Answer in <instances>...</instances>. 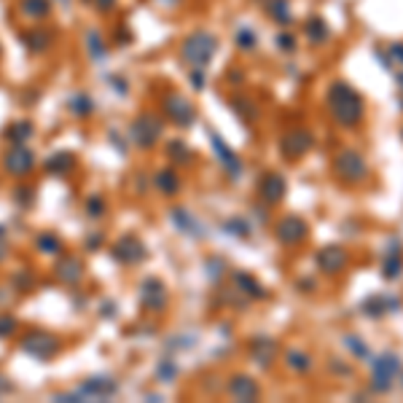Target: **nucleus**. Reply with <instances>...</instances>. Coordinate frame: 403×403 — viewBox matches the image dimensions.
<instances>
[{"label": "nucleus", "instance_id": "15", "mask_svg": "<svg viewBox=\"0 0 403 403\" xmlns=\"http://www.w3.org/2000/svg\"><path fill=\"white\" fill-rule=\"evenodd\" d=\"M247 350H250V358H253V363L258 368H272L274 360L280 358V347H277V342L272 336H253Z\"/></svg>", "mask_w": 403, "mask_h": 403}, {"label": "nucleus", "instance_id": "58", "mask_svg": "<svg viewBox=\"0 0 403 403\" xmlns=\"http://www.w3.org/2000/svg\"><path fill=\"white\" fill-rule=\"evenodd\" d=\"M57 3H62V6H71L73 0H57Z\"/></svg>", "mask_w": 403, "mask_h": 403}, {"label": "nucleus", "instance_id": "6", "mask_svg": "<svg viewBox=\"0 0 403 403\" xmlns=\"http://www.w3.org/2000/svg\"><path fill=\"white\" fill-rule=\"evenodd\" d=\"M161 135H164V122L159 116L142 113V116H138L135 122L129 124V140L135 142L138 148H154Z\"/></svg>", "mask_w": 403, "mask_h": 403}, {"label": "nucleus", "instance_id": "13", "mask_svg": "<svg viewBox=\"0 0 403 403\" xmlns=\"http://www.w3.org/2000/svg\"><path fill=\"white\" fill-rule=\"evenodd\" d=\"M401 298L393 296V293H376V296H368L363 304H360V312L371 320H382L387 315H395L401 312Z\"/></svg>", "mask_w": 403, "mask_h": 403}, {"label": "nucleus", "instance_id": "3", "mask_svg": "<svg viewBox=\"0 0 403 403\" xmlns=\"http://www.w3.org/2000/svg\"><path fill=\"white\" fill-rule=\"evenodd\" d=\"M333 175L344 186H363L368 180V161L360 151L344 148L333 156Z\"/></svg>", "mask_w": 403, "mask_h": 403}, {"label": "nucleus", "instance_id": "17", "mask_svg": "<svg viewBox=\"0 0 403 403\" xmlns=\"http://www.w3.org/2000/svg\"><path fill=\"white\" fill-rule=\"evenodd\" d=\"M210 142H212L215 156H218V161H221V167L226 170V175L237 180V177L242 175V159L237 156V154L228 148L226 142H224V138H221V135H215V132L210 135Z\"/></svg>", "mask_w": 403, "mask_h": 403}, {"label": "nucleus", "instance_id": "59", "mask_svg": "<svg viewBox=\"0 0 403 403\" xmlns=\"http://www.w3.org/2000/svg\"><path fill=\"white\" fill-rule=\"evenodd\" d=\"M401 385H403V376H401Z\"/></svg>", "mask_w": 403, "mask_h": 403}, {"label": "nucleus", "instance_id": "4", "mask_svg": "<svg viewBox=\"0 0 403 403\" xmlns=\"http://www.w3.org/2000/svg\"><path fill=\"white\" fill-rule=\"evenodd\" d=\"M116 393H119L116 379H110V376H89L87 382H81L73 393L59 395V401H71V403H75V401H108V398H113Z\"/></svg>", "mask_w": 403, "mask_h": 403}, {"label": "nucleus", "instance_id": "54", "mask_svg": "<svg viewBox=\"0 0 403 403\" xmlns=\"http://www.w3.org/2000/svg\"><path fill=\"white\" fill-rule=\"evenodd\" d=\"M6 258V228L0 226V261Z\"/></svg>", "mask_w": 403, "mask_h": 403}, {"label": "nucleus", "instance_id": "23", "mask_svg": "<svg viewBox=\"0 0 403 403\" xmlns=\"http://www.w3.org/2000/svg\"><path fill=\"white\" fill-rule=\"evenodd\" d=\"M84 49H87V57L94 62V65H100V62H105L108 59V38L100 33V30H87L84 33Z\"/></svg>", "mask_w": 403, "mask_h": 403}, {"label": "nucleus", "instance_id": "27", "mask_svg": "<svg viewBox=\"0 0 403 403\" xmlns=\"http://www.w3.org/2000/svg\"><path fill=\"white\" fill-rule=\"evenodd\" d=\"M57 277L65 282V285H75V282H81V277H84V263H81V258H75V256H65L62 261L57 263Z\"/></svg>", "mask_w": 403, "mask_h": 403}, {"label": "nucleus", "instance_id": "49", "mask_svg": "<svg viewBox=\"0 0 403 403\" xmlns=\"http://www.w3.org/2000/svg\"><path fill=\"white\" fill-rule=\"evenodd\" d=\"M33 196H36V193L30 191L27 186H22V189L17 191V202H22V205H30V202H33Z\"/></svg>", "mask_w": 403, "mask_h": 403}, {"label": "nucleus", "instance_id": "56", "mask_svg": "<svg viewBox=\"0 0 403 403\" xmlns=\"http://www.w3.org/2000/svg\"><path fill=\"white\" fill-rule=\"evenodd\" d=\"M3 393H11V385H8V382L0 376V395H3Z\"/></svg>", "mask_w": 403, "mask_h": 403}, {"label": "nucleus", "instance_id": "53", "mask_svg": "<svg viewBox=\"0 0 403 403\" xmlns=\"http://www.w3.org/2000/svg\"><path fill=\"white\" fill-rule=\"evenodd\" d=\"M298 291H315V280H298Z\"/></svg>", "mask_w": 403, "mask_h": 403}, {"label": "nucleus", "instance_id": "37", "mask_svg": "<svg viewBox=\"0 0 403 403\" xmlns=\"http://www.w3.org/2000/svg\"><path fill=\"white\" fill-rule=\"evenodd\" d=\"M167 154H170V159H173V164H189L191 161V148L186 145L183 140H173L170 142V148H167Z\"/></svg>", "mask_w": 403, "mask_h": 403}, {"label": "nucleus", "instance_id": "43", "mask_svg": "<svg viewBox=\"0 0 403 403\" xmlns=\"http://www.w3.org/2000/svg\"><path fill=\"white\" fill-rule=\"evenodd\" d=\"M189 84L193 87V91H202V89L207 87L205 71H202V68H191V71H189Z\"/></svg>", "mask_w": 403, "mask_h": 403}, {"label": "nucleus", "instance_id": "38", "mask_svg": "<svg viewBox=\"0 0 403 403\" xmlns=\"http://www.w3.org/2000/svg\"><path fill=\"white\" fill-rule=\"evenodd\" d=\"M250 224H247L245 218H228L226 221V234L228 237H237V240H247L250 237Z\"/></svg>", "mask_w": 403, "mask_h": 403}, {"label": "nucleus", "instance_id": "52", "mask_svg": "<svg viewBox=\"0 0 403 403\" xmlns=\"http://www.w3.org/2000/svg\"><path fill=\"white\" fill-rule=\"evenodd\" d=\"M156 6H161V8H177L183 0H154Z\"/></svg>", "mask_w": 403, "mask_h": 403}, {"label": "nucleus", "instance_id": "47", "mask_svg": "<svg viewBox=\"0 0 403 403\" xmlns=\"http://www.w3.org/2000/svg\"><path fill=\"white\" fill-rule=\"evenodd\" d=\"M328 366H331V371L342 374V376H352V374H355V371H352L347 363H342V360H336V358H331V363H328Z\"/></svg>", "mask_w": 403, "mask_h": 403}, {"label": "nucleus", "instance_id": "7", "mask_svg": "<svg viewBox=\"0 0 403 403\" xmlns=\"http://www.w3.org/2000/svg\"><path fill=\"white\" fill-rule=\"evenodd\" d=\"M315 145V138L309 129L304 126H296V129H288L285 135L280 138V154L288 161H296V159H304Z\"/></svg>", "mask_w": 403, "mask_h": 403}, {"label": "nucleus", "instance_id": "29", "mask_svg": "<svg viewBox=\"0 0 403 403\" xmlns=\"http://www.w3.org/2000/svg\"><path fill=\"white\" fill-rule=\"evenodd\" d=\"M403 274V250H387L385 263H382V277L385 280H398Z\"/></svg>", "mask_w": 403, "mask_h": 403}, {"label": "nucleus", "instance_id": "30", "mask_svg": "<svg viewBox=\"0 0 403 403\" xmlns=\"http://www.w3.org/2000/svg\"><path fill=\"white\" fill-rule=\"evenodd\" d=\"M342 344H344V350L352 352L355 360H366V363H371V358H374V355H371V347H368L360 336H355V333H344Z\"/></svg>", "mask_w": 403, "mask_h": 403}, {"label": "nucleus", "instance_id": "22", "mask_svg": "<svg viewBox=\"0 0 403 403\" xmlns=\"http://www.w3.org/2000/svg\"><path fill=\"white\" fill-rule=\"evenodd\" d=\"M17 11L30 22H46L54 11V0H19Z\"/></svg>", "mask_w": 403, "mask_h": 403}, {"label": "nucleus", "instance_id": "21", "mask_svg": "<svg viewBox=\"0 0 403 403\" xmlns=\"http://www.w3.org/2000/svg\"><path fill=\"white\" fill-rule=\"evenodd\" d=\"M228 395H231L234 401H242V403L258 401V398H261V387H258L256 379L240 374V376H231V379H228Z\"/></svg>", "mask_w": 403, "mask_h": 403}, {"label": "nucleus", "instance_id": "55", "mask_svg": "<svg viewBox=\"0 0 403 403\" xmlns=\"http://www.w3.org/2000/svg\"><path fill=\"white\" fill-rule=\"evenodd\" d=\"M228 81H231V84H242V81H245V75H242L240 71H234L231 75H228Z\"/></svg>", "mask_w": 403, "mask_h": 403}, {"label": "nucleus", "instance_id": "31", "mask_svg": "<svg viewBox=\"0 0 403 403\" xmlns=\"http://www.w3.org/2000/svg\"><path fill=\"white\" fill-rule=\"evenodd\" d=\"M68 110H71L73 116H78V119L91 116V113H94V100H91V94H87V91L73 94L71 100H68Z\"/></svg>", "mask_w": 403, "mask_h": 403}, {"label": "nucleus", "instance_id": "16", "mask_svg": "<svg viewBox=\"0 0 403 403\" xmlns=\"http://www.w3.org/2000/svg\"><path fill=\"white\" fill-rule=\"evenodd\" d=\"M140 301H142V309H151V312H161L164 307H167V288H164V282L156 280V277H151V280L142 282L140 288Z\"/></svg>", "mask_w": 403, "mask_h": 403}, {"label": "nucleus", "instance_id": "39", "mask_svg": "<svg viewBox=\"0 0 403 403\" xmlns=\"http://www.w3.org/2000/svg\"><path fill=\"white\" fill-rule=\"evenodd\" d=\"M38 247H41L43 253H49V256H59V253H62V242H59L57 234H41V237H38Z\"/></svg>", "mask_w": 403, "mask_h": 403}, {"label": "nucleus", "instance_id": "5", "mask_svg": "<svg viewBox=\"0 0 403 403\" xmlns=\"http://www.w3.org/2000/svg\"><path fill=\"white\" fill-rule=\"evenodd\" d=\"M398 374H401V358L395 352H382L379 358H371V390L374 393H390Z\"/></svg>", "mask_w": 403, "mask_h": 403}, {"label": "nucleus", "instance_id": "36", "mask_svg": "<svg viewBox=\"0 0 403 403\" xmlns=\"http://www.w3.org/2000/svg\"><path fill=\"white\" fill-rule=\"evenodd\" d=\"M234 43L242 52H253V49H258V33L253 27H237L234 30Z\"/></svg>", "mask_w": 403, "mask_h": 403}, {"label": "nucleus", "instance_id": "9", "mask_svg": "<svg viewBox=\"0 0 403 403\" xmlns=\"http://www.w3.org/2000/svg\"><path fill=\"white\" fill-rule=\"evenodd\" d=\"M161 110L164 116L177 126H193L196 124V108L191 105V100H186L183 94H167L161 100Z\"/></svg>", "mask_w": 403, "mask_h": 403}, {"label": "nucleus", "instance_id": "25", "mask_svg": "<svg viewBox=\"0 0 403 403\" xmlns=\"http://www.w3.org/2000/svg\"><path fill=\"white\" fill-rule=\"evenodd\" d=\"M231 282H234V288H237V293H242L247 298H266V291H263V285L253 274H247V272H234L231 274Z\"/></svg>", "mask_w": 403, "mask_h": 403}, {"label": "nucleus", "instance_id": "50", "mask_svg": "<svg viewBox=\"0 0 403 403\" xmlns=\"http://www.w3.org/2000/svg\"><path fill=\"white\" fill-rule=\"evenodd\" d=\"M110 84H113V87H116V91H126V89H129V81H126V78H124V75H110Z\"/></svg>", "mask_w": 403, "mask_h": 403}, {"label": "nucleus", "instance_id": "48", "mask_svg": "<svg viewBox=\"0 0 403 403\" xmlns=\"http://www.w3.org/2000/svg\"><path fill=\"white\" fill-rule=\"evenodd\" d=\"M91 3H94V8H97L100 14H110V11L116 8L119 0H91Z\"/></svg>", "mask_w": 403, "mask_h": 403}, {"label": "nucleus", "instance_id": "44", "mask_svg": "<svg viewBox=\"0 0 403 403\" xmlns=\"http://www.w3.org/2000/svg\"><path fill=\"white\" fill-rule=\"evenodd\" d=\"M14 331H17V320L11 315H0V339L11 336Z\"/></svg>", "mask_w": 403, "mask_h": 403}, {"label": "nucleus", "instance_id": "46", "mask_svg": "<svg viewBox=\"0 0 403 403\" xmlns=\"http://www.w3.org/2000/svg\"><path fill=\"white\" fill-rule=\"evenodd\" d=\"M113 43H116V46H126V43H132V30L119 27V30H116V36H113Z\"/></svg>", "mask_w": 403, "mask_h": 403}, {"label": "nucleus", "instance_id": "20", "mask_svg": "<svg viewBox=\"0 0 403 403\" xmlns=\"http://www.w3.org/2000/svg\"><path fill=\"white\" fill-rule=\"evenodd\" d=\"M285 191H288V183H285V177L280 173H266L261 177V183H258V193H261V199L266 205H280L285 199Z\"/></svg>", "mask_w": 403, "mask_h": 403}, {"label": "nucleus", "instance_id": "26", "mask_svg": "<svg viewBox=\"0 0 403 403\" xmlns=\"http://www.w3.org/2000/svg\"><path fill=\"white\" fill-rule=\"evenodd\" d=\"M263 11L269 14L272 22H277L280 27L293 24V11H291V0H261Z\"/></svg>", "mask_w": 403, "mask_h": 403}, {"label": "nucleus", "instance_id": "24", "mask_svg": "<svg viewBox=\"0 0 403 403\" xmlns=\"http://www.w3.org/2000/svg\"><path fill=\"white\" fill-rule=\"evenodd\" d=\"M304 38H307L309 46H323V43L331 38V30H328L325 19L312 14V17L304 22Z\"/></svg>", "mask_w": 403, "mask_h": 403}, {"label": "nucleus", "instance_id": "32", "mask_svg": "<svg viewBox=\"0 0 403 403\" xmlns=\"http://www.w3.org/2000/svg\"><path fill=\"white\" fill-rule=\"evenodd\" d=\"M282 360H285V366L291 368V371H296V374H309V371H312V358H309V352L288 350Z\"/></svg>", "mask_w": 403, "mask_h": 403}, {"label": "nucleus", "instance_id": "19", "mask_svg": "<svg viewBox=\"0 0 403 403\" xmlns=\"http://www.w3.org/2000/svg\"><path fill=\"white\" fill-rule=\"evenodd\" d=\"M170 221H173V226H175L180 234L193 237V240H202V237L207 234V231L202 228V224H199V218H196L191 210H186V207H173Z\"/></svg>", "mask_w": 403, "mask_h": 403}, {"label": "nucleus", "instance_id": "41", "mask_svg": "<svg viewBox=\"0 0 403 403\" xmlns=\"http://www.w3.org/2000/svg\"><path fill=\"white\" fill-rule=\"evenodd\" d=\"M87 212L91 218H103V215H105V202H103V196H91L87 202Z\"/></svg>", "mask_w": 403, "mask_h": 403}, {"label": "nucleus", "instance_id": "42", "mask_svg": "<svg viewBox=\"0 0 403 403\" xmlns=\"http://www.w3.org/2000/svg\"><path fill=\"white\" fill-rule=\"evenodd\" d=\"M274 43H277V49H280V52H293L298 41H296L293 33H280V36L274 38Z\"/></svg>", "mask_w": 403, "mask_h": 403}, {"label": "nucleus", "instance_id": "35", "mask_svg": "<svg viewBox=\"0 0 403 403\" xmlns=\"http://www.w3.org/2000/svg\"><path fill=\"white\" fill-rule=\"evenodd\" d=\"M231 108H234V113H240V119L245 124H253L258 119V105L250 97H231Z\"/></svg>", "mask_w": 403, "mask_h": 403}, {"label": "nucleus", "instance_id": "60", "mask_svg": "<svg viewBox=\"0 0 403 403\" xmlns=\"http://www.w3.org/2000/svg\"><path fill=\"white\" fill-rule=\"evenodd\" d=\"M0 54H3V49H0Z\"/></svg>", "mask_w": 403, "mask_h": 403}, {"label": "nucleus", "instance_id": "34", "mask_svg": "<svg viewBox=\"0 0 403 403\" xmlns=\"http://www.w3.org/2000/svg\"><path fill=\"white\" fill-rule=\"evenodd\" d=\"M30 138H33V124L30 122H14L6 129V140L11 145H24Z\"/></svg>", "mask_w": 403, "mask_h": 403}, {"label": "nucleus", "instance_id": "45", "mask_svg": "<svg viewBox=\"0 0 403 403\" xmlns=\"http://www.w3.org/2000/svg\"><path fill=\"white\" fill-rule=\"evenodd\" d=\"M387 57H390L393 62L403 65V41H395V43H390V49H387Z\"/></svg>", "mask_w": 403, "mask_h": 403}, {"label": "nucleus", "instance_id": "28", "mask_svg": "<svg viewBox=\"0 0 403 403\" xmlns=\"http://www.w3.org/2000/svg\"><path fill=\"white\" fill-rule=\"evenodd\" d=\"M154 186H156L159 193H164V196H173V193L180 191V177L173 167H167V170H159L156 177H154Z\"/></svg>", "mask_w": 403, "mask_h": 403}, {"label": "nucleus", "instance_id": "14", "mask_svg": "<svg viewBox=\"0 0 403 403\" xmlns=\"http://www.w3.org/2000/svg\"><path fill=\"white\" fill-rule=\"evenodd\" d=\"M110 256L119 263H124V266H135V263L145 261L148 253H145V245H142L140 240L135 234H129V237H122L116 245L110 247Z\"/></svg>", "mask_w": 403, "mask_h": 403}, {"label": "nucleus", "instance_id": "18", "mask_svg": "<svg viewBox=\"0 0 403 403\" xmlns=\"http://www.w3.org/2000/svg\"><path fill=\"white\" fill-rule=\"evenodd\" d=\"M19 41L22 46L27 49L30 54H46L57 43V36L54 30H43V27H30L24 33H19Z\"/></svg>", "mask_w": 403, "mask_h": 403}, {"label": "nucleus", "instance_id": "2", "mask_svg": "<svg viewBox=\"0 0 403 403\" xmlns=\"http://www.w3.org/2000/svg\"><path fill=\"white\" fill-rule=\"evenodd\" d=\"M218 52V38L207 33V30H196L189 33L180 43V59L189 65V68H207L212 62V57Z\"/></svg>", "mask_w": 403, "mask_h": 403}, {"label": "nucleus", "instance_id": "12", "mask_svg": "<svg viewBox=\"0 0 403 403\" xmlns=\"http://www.w3.org/2000/svg\"><path fill=\"white\" fill-rule=\"evenodd\" d=\"M3 164H6L8 175L22 177L36 170V156L27 145H11V151H6V156H3Z\"/></svg>", "mask_w": 403, "mask_h": 403}, {"label": "nucleus", "instance_id": "10", "mask_svg": "<svg viewBox=\"0 0 403 403\" xmlns=\"http://www.w3.org/2000/svg\"><path fill=\"white\" fill-rule=\"evenodd\" d=\"M307 234H309V226H307V221L298 218V215H285V218L277 221V226H274L277 242H280V245H288V247L301 245V242L307 240Z\"/></svg>", "mask_w": 403, "mask_h": 403}, {"label": "nucleus", "instance_id": "8", "mask_svg": "<svg viewBox=\"0 0 403 403\" xmlns=\"http://www.w3.org/2000/svg\"><path fill=\"white\" fill-rule=\"evenodd\" d=\"M59 347H62L59 339L43 331H33L22 339V352H27V355L36 358V360H52L54 355L59 352Z\"/></svg>", "mask_w": 403, "mask_h": 403}, {"label": "nucleus", "instance_id": "57", "mask_svg": "<svg viewBox=\"0 0 403 403\" xmlns=\"http://www.w3.org/2000/svg\"><path fill=\"white\" fill-rule=\"evenodd\" d=\"M395 84L403 89V73H398V75H395Z\"/></svg>", "mask_w": 403, "mask_h": 403}, {"label": "nucleus", "instance_id": "11", "mask_svg": "<svg viewBox=\"0 0 403 403\" xmlns=\"http://www.w3.org/2000/svg\"><path fill=\"white\" fill-rule=\"evenodd\" d=\"M315 263L317 269L323 272V274H342L344 269H347V263H350V256H347V250L339 245H328V247H320L315 256Z\"/></svg>", "mask_w": 403, "mask_h": 403}, {"label": "nucleus", "instance_id": "51", "mask_svg": "<svg viewBox=\"0 0 403 403\" xmlns=\"http://www.w3.org/2000/svg\"><path fill=\"white\" fill-rule=\"evenodd\" d=\"M221 266H224V261H221V258H207V269H221ZM210 277H215V280H218V277H221V272H210Z\"/></svg>", "mask_w": 403, "mask_h": 403}, {"label": "nucleus", "instance_id": "33", "mask_svg": "<svg viewBox=\"0 0 403 403\" xmlns=\"http://www.w3.org/2000/svg\"><path fill=\"white\" fill-rule=\"evenodd\" d=\"M73 164H75V159L73 154H65V151H59V154H54L43 167H46V173L49 175H65V173H71Z\"/></svg>", "mask_w": 403, "mask_h": 403}, {"label": "nucleus", "instance_id": "1", "mask_svg": "<svg viewBox=\"0 0 403 403\" xmlns=\"http://www.w3.org/2000/svg\"><path fill=\"white\" fill-rule=\"evenodd\" d=\"M325 105L331 110L333 122L342 129H358L366 116V103L360 97V91L347 84V81H333L325 91Z\"/></svg>", "mask_w": 403, "mask_h": 403}, {"label": "nucleus", "instance_id": "40", "mask_svg": "<svg viewBox=\"0 0 403 403\" xmlns=\"http://www.w3.org/2000/svg\"><path fill=\"white\" fill-rule=\"evenodd\" d=\"M175 374H177V368H175V363H173V358H164V360L159 363V368H156L159 382H173Z\"/></svg>", "mask_w": 403, "mask_h": 403}]
</instances>
